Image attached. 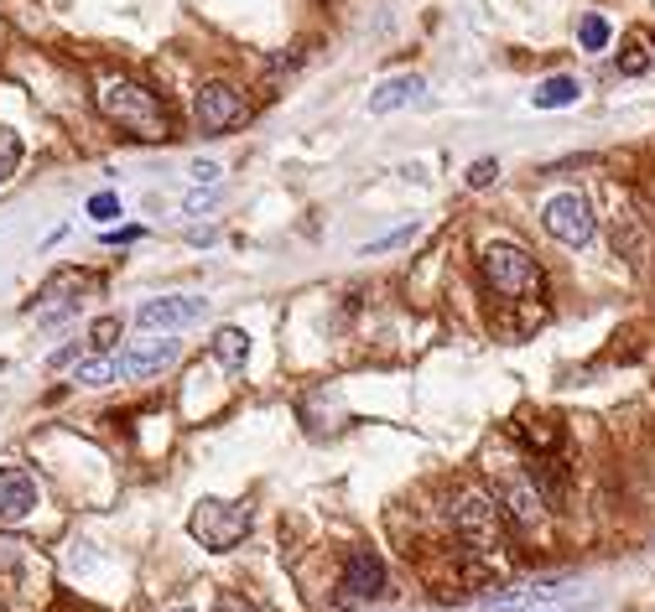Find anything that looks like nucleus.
I'll return each instance as SVG.
<instances>
[{"mask_svg": "<svg viewBox=\"0 0 655 612\" xmlns=\"http://www.w3.org/2000/svg\"><path fill=\"white\" fill-rule=\"evenodd\" d=\"M99 109H105V120H115L120 130H131L135 141H167L172 135V115L162 105V94H152L146 84H135V79H109L99 88Z\"/></svg>", "mask_w": 655, "mask_h": 612, "instance_id": "1", "label": "nucleus"}, {"mask_svg": "<svg viewBox=\"0 0 655 612\" xmlns=\"http://www.w3.org/2000/svg\"><path fill=\"white\" fill-rule=\"evenodd\" d=\"M453 529H458V540L468 550H479V555H500L510 545V525H504V508L495 499H484L474 488H463L458 499H453Z\"/></svg>", "mask_w": 655, "mask_h": 612, "instance_id": "2", "label": "nucleus"}, {"mask_svg": "<svg viewBox=\"0 0 655 612\" xmlns=\"http://www.w3.org/2000/svg\"><path fill=\"white\" fill-rule=\"evenodd\" d=\"M188 529H193V540H203V550H235L250 535V508L229 504V499H198Z\"/></svg>", "mask_w": 655, "mask_h": 612, "instance_id": "3", "label": "nucleus"}, {"mask_svg": "<svg viewBox=\"0 0 655 612\" xmlns=\"http://www.w3.org/2000/svg\"><path fill=\"white\" fill-rule=\"evenodd\" d=\"M484 280L500 296L521 301V296L541 291V265H536L521 244H489V250H484Z\"/></svg>", "mask_w": 655, "mask_h": 612, "instance_id": "4", "label": "nucleus"}, {"mask_svg": "<svg viewBox=\"0 0 655 612\" xmlns=\"http://www.w3.org/2000/svg\"><path fill=\"white\" fill-rule=\"evenodd\" d=\"M541 224L551 239H562V244H572V250H583L593 239V208L588 197H577V192H557V197H546L541 208Z\"/></svg>", "mask_w": 655, "mask_h": 612, "instance_id": "5", "label": "nucleus"}, {"mask_svg": "<svg viewBox=\"0 0 655 612\" xmlns=\"http://www.w3.org/2000/svg\"><path fill=\"white\" fill-rule=\"evenodd\" d=\"M193 120L203 135H224L245 120V99L229 84H203L193 94Z\"/></svg>", "mask_w": 655, "mask_h": 612, "instance_id": "6", "label": "nucleus"}, {"mask_svg": "<svg viewBox=\"0 0 655 612\" xmlns=\"http://www.w3.org/2000/svg\"><path fill=\"white\" fill-rule=\"evenodd\" d=\"M203 312H209L203 296H156V301H141L135 322H141L146 333H172V327H193Z\"/></svg>", "mask_w": 655, "mask_h": 612, "instance_id": "7", "label": "nucleus"}, {"mask_svg": "<svg viewBox=\"0 0 655 612\" xmlns=\"http://www.w3.org/2000/svg\"><path fill=\"white\" fill-rule=\"evenodd\" d=\"M182 359V343L177 338H146V343H131V353L120 359V380H152V374H162V369H172V363Z\"/></svg>", "mask_w": 655, "mask_h": 612, "instance_id": "8", "label": "nucleus"}, {"mask_svg": "<svg viewBox=\"0 0 655 612\" xmlns=\"http://www.w3.org/2000/svg\"><path fill=\"white\" fill-rule=\"evenodd\" d=\"M32 508H37V478L26 467H0V519L22 525Z\"/></svg>", "mask_w": 655, "mask_h": 612, "instance_id": "9", "label": "nucleus"}, {"mask_svg": "<svg viewBox=\"0 0 655 612\" xmlns=\"http://www.w3.org/2000/svg\"><path fill=\"white\" fill-rule=\"evenodd\" d=\"M344 591H349L354 602H370L385 591V561L374 555V550H354L349 566H344Z\"/></svg>", "mask_w": 655, "mask_h": 612, "instance_id": "10", "label": "nucleus"}, {"mask_svg": "<svg viewBox=\"0 0 655 612\" xmlns=\"http://www.w3.org/2000/svg\"><path fill=\"white\" fill-rule=\"evenodd\" d=\"M421 94V79L416 73H401V79H391V84H380L370 94V115H391V109H406Z\"/></svg>", "mask_w": 655, "mask_h": 612, "instance_id": "11", "label": "nucleus"}, {"mask_svg": "<svg viewBox=\"0 0 655 612\" xmlns=\"http://www.w3.org/2000/svg\"><path fill=\"white\" fill-rule=\"evenodd\" d=\"M209 348H214L218 369H229V374H240L245 363H250V333H240V327H218Z\"/></svg>", "mask_w": 655, "mask_h": 612, "instance_id": "12", "label": "nucleus"}, {"mask_svg": "<svg viewBox=\"0 0 655 612\" xmlns=\"http://www.w3.org/2000/svg\"><path fill=\"white\" fill-rule=\"evenodd\" d=\"M84 291H94V275H84V271H58L52 280H47L43 291H37V301H58V307H79V296Z\"/></svg>", "mask_w": 655, "mask_h": 612, "instance_id": "13", "label": "nucleus"}, {"mask_svg": "<svg viewBox=\"0 0 655 612\" xmlns=\"http://www.w3.org/2000/svg\"><path fill=\"white\" fill-rule=\"evenodd\" d=\"M577 94H583V84H577L572 73H557V79L536 84L531 105H536V109H568V105H577Z\"/></svg>", "mask_w": 655, "mask_h": 612, "instance_id": "14", "label": "nucleus"}, {"mask_svg": "<svg viewBox=\"0 0 655 612\" xmlns=\"http://www.w3.org/2000/svg\"><path fill=\"white\" fill-rule=\"evenodd\" d=\"M115 380H120V359H109V353H94V359L79 363V384L84 389H105Z\"/></svg>", "mask_w": 655, "mask_h": 612, "instance_id": "15", "label": "nucleus"}, {"mask_svg": "<svg viewBox=\"0 0 655 612\" xmlns=\"http://www.w3.org/2000/svg\"><path fill=\"white\" fill-rule=\"evenodd\" d=\"M619 73L624 79H640V73H651V43L634 32V37H624V52H619Z\"/></svg>", "mask_w": 655, "mask_h": 612, "instance_id": "16", "label": "nucleus"}, {"mask_svg": "<svg viewBox=\"0 0 655 612\" xmlns=\"http://www.w3.org/2000/svg\"><path fill=\"white\" fill-rule=\"evenodd\" d=\"M504 499H510V514H515L521 525H536V519H541V493H531L525 483H515Z\"/></svg>", "mask_w": 655, "mask_h": 612, "instance_id": "17", "label": "nucleus"}, {"mask_svg": "<svg viewBox=\"0 0 655 612\" xmlns=\"http://www.w3.org/2000/svg\"><path fill=\"white\" fill-rule=\"evenodd\" d=\"M16 167H22V135L0 125V182H11V177H16Z\"/></svg>", "mask_w": 655, "mask_h": 612, "instance_id": "18", "label": "nucleus"}, {"mask_svg": "<svg viewBox=\"0 0 655 612\" xmlns=\"http://www.w3.org/2000/svg\"><path fill=\"white\" fill-rule=\"evenodd\" d=\"M577 43H583V52H604L609 47V22L604 16H583L577 22Z\"/></svg>", "mask_w": 655, "mask_h": 612, "instance_id": "19", "label": "nucleus"}, {"mask_svg": "<svg viewBox=\"0 0 655 612\" xmlns=\"http://www.w3.org/2000/svg\"><path fill=\"white\" fill-rule=\"evenodd\" d=\"M115 338H120V317H99L94 327H88V348H99V353H105Z\"/></svg>", "mask_w": 655, "mask_h": 612, "instance_id": "20", "label": "nucleus"}, {"mask_svg": "<svg viewBox=\"0 0 655 612\" xmlns=\"http://www.w3.org/2000/svg\"><path fill=\"white\" fill-rule=\"evenodd\" d=\"M495 182H500V161H489V156H484V161L468 167V188H495Z\"/></svg>", "mask_w": 655, "mask_h": 612, "instance_id": "21", "label": "nucleus"}, {"mask_svg": "<svg viewBox=\"0 0 655 612\" xmlns=\"http://www.w3.org/2000/svg\"><path fill=\"white\" fill-rule=\"evenodd\" d=\"M115 213H120V197H115V192H94V197H88V218H99V224H109Z\"/></svg>", "mask_w": 655, "mask_h": 612, "instance_id": "22", "label": "nucleus"}, {"mask_svg": "<svg viewBox=\"0 0 655 612\" xmlns=\"http://www.w3.org/2000/svg\"><path fill=\"white\" fill-rule=\"evenodd\" d=\"M218 177H224V167H218V161H193V182H198V188H214Z\"/></svg>", "mask_w": 655, "mask_h": 612, "instance_id": "23", "label": "nucleus"}, {"mask_svg": "<svg viewBox=\"0 0 655 612\" xmlns=\"http://www.w3.org/2000/svg\"><path fill=\"white\" fill-rule=\"evenodd\" d=\"M406 239H416V224H406V229H395V233H385V239H374L370 250L380 254V250H391V244H406Z\"/></svg>", "mask_w": 655, "mask_h": 612, "instance_id": "24", "label": "nucleus"}, {"mask_svg": "<svg viewBox=\"0 0 655 612\" xmlns=\"http://www.w3.org/2000/svg\"><path fill=\"white\" fill-rule=\"evenodd\" d=\"M214 612H255V608L245 602L240 591H224V597H218V608H214Z\"/></svg>", "mask_w": 655, "mask_h": 612, "instance_id": "25", "label": "nucleus"}, {"mask_svg": "<svg viewBox=\"0 0 655 612\" xmlns=\"http://www.w3.org/2000/svg\"><path fill=\"white\" fill-rule=\"evenodd\" d=\"M68 363H79V343H68V348H58V353L47 359V369H68Z\"/></svg>", "mask_w": 655, "mask_h": 612, "instance_id": "26", "label": "nucleus"}, {"mask_svg": "<svg viewBox=\"0 0 655 612\" xmlns=\"http://www.w3.org/2000/svg\"><path fill=\"white\" fill-rule=\"evenodd\" d=\"M109 244H131V239H141V229H115V233H105Z\"/></svg>", "mask_w": 655, "mask_h": 612, "instance_id": "27", "label": "nucleus"}, {"mask_svg": "<svg viewBox=\"0 0 655 612\" xmlns=\"http://www.w3.org/2000/svg\"><path fill=\"white\" fill-rule=\"evenodd\" d=\"M172 612H193V608H188V602H182V608H172Z\"/></svg>", "mask_w": 655, "mask_h": 612, "instance_id": "28", "label": "nucleus"}]
</instances>
